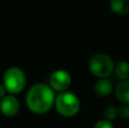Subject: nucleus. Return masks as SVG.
<instances>
[{
    "mask_svg": "<svg viewBox=\"0 0 129 128\" xmlns=\"http://www.w3.org/2000/svg\"><path fill=\"white\" fill-rule=\"evenodd\" d=\"M56 91L49 84L38 83L26 93V106L31 112L35 115H44L54 107Z\"/></svg>",
    "mask_w": 129,
    "mask_h": 128,
    "instance_id": "f257e3e1",
    "label": "nucleus"
},
{
    "mask_svg": "<svg viewBox=\"0 0 129 128\" xmlns=\"http://www.w3.org/2000/svg\"><path fill=\"white\" fill-rule=\"evenodd\" d=\"M54 108L62 117H74L80 110V101L76 94L64 91L57 94Z\"/></svg>",
    "mask_w": 129,
    "mask_h": 128,
    "instance_id": "f03ea898",
    "label": "nucleus"
},
{
    "mask_svg": "<svg viewBox=\"0 0 129 128\" xmlns=\"http://www.w3.org/2000/svg\"><path fill=\"white\" fill-rule=\"evenodd\" d=\"M88 69L96 78H107L114 72V62L105 53H96L88 61Z\"/></svg>",
    "mask_w": 129,
    "mask_h": 128,
    "instance_id": "7ed1b4c3",
    "label": "nucleus"
},
{
    "mask_svg": "<svg viewBox=\"0 0 129 128\" xmlns=\"http://www.w3.org/2000/svg\"><path fill=\"white\" fill-rule=\"evenodd\" d=\"M2 83L6 86L8 93L19 94L26 86V75L19 67H10L5 72Z\"/></svg>",
    "mask_w": 129,
    "mask_h": 128,
    "instance_id": "20e7f679",
    "label": "nucleus"
},
{
    "mask_svg": "<svg viewBox=\"0 0 129 128\" xmlns=\"http://www.w3.org/2000/svg\"><path fill=\"white\" fill-rule=\"evenodd\" d=\"M71 75L69 72L64 69H57L50 75L49 85L53 88L56 92L60 93L67 91L71 85Z\"/></svg>",
    "mask_w": 129,
    "mask_h": 128,
    "instance_id": "39448f33",
    "label": "nucleus"
},
{
    "mask_svg": "<svg viewBox=\"0 0 129 128\" xmlns=\"http://www.w3.org/2000/svg\"><path fill=\"white\" fill-rule=\"evenodd\" d=\"M20 109V104L15 94H8L0 100V112L5 117H14L18 113Z\"/></svg>",
    "mask_w": 129,
    "mask_h": 128,
    "instance_id": "423d86ee",
    "label": "nucleus"
},
{
    "mask_svg": "<svg viewBox=\"0 0 129 128\" xmlns=\"http://www.w3.org/2000/svg\"><path fill=\"white\" fill-rule=\"evenodd\" d=\"M94 92L96 95L101 98L109 97L113 92V84L109 78H99L98 82L94 84Z\"/></svg>",
    "mask_w": 129,
    "mask_h": 128,
    "instance_id": "0eeeda50",
    "label": "nucleus"
},
{
    "mask_svg": "<svg viewBox=\"0 0 129 128\" xmlns=\"http://www.w3.org/2000/svg\"><path fill=\"white\" fill-rule=\"evenodd\" d=\"M116 97L121 103L129 104V79L120 81L116 86Z\"/></svg>",
    "mask_w": 129,
    "mask_h": 128,
    "instance_id": "6e6552de",
    "label": "nucleus"
},
{
    "mask_svg": "<svg viewBox=\"0 0 129 128\" xmlns=\"http://www.w3.org/2000/svg\"><path fill=\"white\" fill-rule=\"evenodd\" d=\"M109 6L114 14L118 15L129 14V0H109Z\"/></svg>",
    "mask_w": 129,
    "mask_h": 128,
    "instance_id": "1a4fd4ad",
    "label": "nucleus"
},
{
    "mask_svg": "<svg viewBox=\"0 0 129 128\" xmlns=\"http://www.w3.org/2000/svg\"><path fill=\"white\" fill-rule=\"evenodd\" d=\"M114 74L116 77L120 81L129 79V62L126 60H121L114 65Z\"/></svg>",
    "mask_w": 129,
    "mask_h": 128,
    "instance_id": "9d476101",
    "label": "nucleus"
},
{
    "mask_svg": "<svg viewBox=\"0 0 129 128\" xmlns=\"http://www.w3.org/2000/svg\"><path fill=\"white\" fill-rule=\"evenodd\" d=\"M103 116H104L105 119L110 120V121H113V120L119 116V109L116 108V107H113V106H110L104 110Z\"/></svg>",
    "mask_w": 129,
    "mask_h": 128,
    "instance_id": "9b49d317",
    "label": "nucleus"
},
{
    "mask_svg": "<svg viewBox=\"0 0 129 128\" xmlns=\"http://www.w3.org/2000/svg\"><path fill=\"white\" fill-rule=\"evenodd\" d=\"M93 128H114V126H113V124H112V121L103 118V119L96 121L95 124H94Z\"/></svg>",
    "mask_w": 129,
    "mask_h": 128,
    "instance_id": "f8f14e48",
    "label": "nucleus"
},
{
    "mask_svg": "<svg viewBox=\"0 0 129 128\" xmlns=\"http://www.w3.org/2000/svg\"><path fill=\"white\" fill-rule=\"evenodd\" d=\"M119 116L123 120H129V104L122 103V106L119 108Z\"/></svg>",
    "mask_w": 129,
    "mask_h": 128,
    "instance_id": "ddd939ff",
    "label": "nucleus"
},
{
    "mask_svg": "<svg viewBox=\"0 0 129 128\" xmlns=\"http://www.w3.org/2000/svg\"><path fill=\"white\" fill-rule=\"evenodd\" d=\"M8 94V91H7L6 86L4 85V83L0 84V100L2 99V98H5L6 95Z\"/></svg>",
    "mask_w": 129,
    "mask_h": 128,
    "instance_id": "4468645a",
    "label": "nucleus"
}]
</instances>
